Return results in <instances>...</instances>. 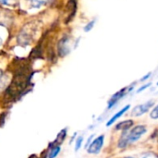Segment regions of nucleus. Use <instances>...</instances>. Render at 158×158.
Segmentation results:
<instances>
[{"label":"nucleus","instance_id":"nucleus-1","mask_svg":"<svg viewBox=\"0 0 158 158\" xmlns=\"http://www.w3.org/2000/svg\"><path fill=\"white\" fill-rule=\"evenodd\" d=\"M147 131L146 127L143 125H138L135 126L134 128H132L131 131H123L119 141H118V147L119 148H125L126 146H128L129 144H131L135 142H137L138 140H140V138L145 134Z\"/></svg>","mask_w":158,"mask_h":158},{"label":"nucleus","instance_id":"nucleus-2","mask_svg":"<svg viewBox=\"0 0 158 158\" xmlns=\"http://www.w3.org/2000/svg\"><path fill=\"white\" fill-rule=\"evenodd\" d=\"M133 90V85L129 86V87H125L121 90H119L118 92H117L115 94H113L111 96V98L109 99L108 103H107V108L111 109L113 106H115V105H117L128 93L131 92Z\"/></svg>","mask_w":158,"mask_h":158},{"label":"nucleus","instance_id":"nucleus-3","mask_svg":"<svg viewBox=\"0 0 158 158\" xmlns=\"http://www.w3.org/2000/svg\"><path fill=\"white\" fill-rule=\"evenodd\" d=\"M155 106V101L154 100H149L143 104L136 106L132 111H131V116L132 117H141L143 114L147 113L153 106Z\"/></svg>","mask_w":158,"mask_h":158},{"label":"nucleus","instance_id":"nucleus-4","mask_svg":"<svg viewBox=\"0 0 158 158\" xmlns=\"http://www.w3.org/2000/svg\"><path fill=\"white\" fill-rule=\"evenodd\" d=\"M104 142H105V136L104 135L98 136L92 143H90V144L87 147V152L89 154H91V155H97V154H99L100 151L103 148Z\"/></svg>","mask_w":158,"mask_h":158},{"label":"nucleus","instance_id":"nucleus-5","mask_svg":"<svg viewBox=\"0 0 158 158\" xmlns=\"http://www.w3.org/2000/svg\"><path fill=\"white\" fill-rule=\"evenodd\" d=\"M70 44H69V38L65 36L63 38L60 39V41L58 42V45H57V50H58V55L60 56H65L67 55H69L70 53Z\"/></svg>","mask_w":158,"mask_h":158},{"label":"nucleus","instance_id":"nucleus-6","mask_svg":"<svg viewBox=\"0 0 158 158\" xmlns=\"http://www.w3.org/2000/svg\"><path fill=\"white\" fill-rule=\"evenodd\" d=\"M130 107H131V106H130V105H127V106H124L122 109H120L118 113H116V114H115V115H114V116H113V117L108 120V122L106 123V126H107V127H110L111 125H113V124H114V123H115V122H116V121H117L120 117H122V116H123V115H124V114H125V113L130 109Z\"/></svg>","mask_w":158,"mask_h":158},{"label":"nucleus","instance_id":"nucleus-7","mask_svg":"<svg viewBox=\"0 0 158 158\" xmlns=\"http://www.w3.org/2000/svg\"><path fill=\"white\" fill-rule=\"evenodd\" d=\"M132 125H133V121L132 120H125V121H122V122L118 123L116 126V129H117V131H129L131 128Z\"/></svg>","mask_w":158,"mask_h":158},{"label":"nucleus","instance_id":"nucleus-8","mask_svg":"<svg viewBox=\"0 0 158 158\" xmlns=\"http://www.w3.org/2000/svg\"><path fill=\"white\" fill-rule=\"evenodd\" d=\"M47 2H48V0H31L30 5L33 8H40L41 6L46 5Z\"/></svg>","mask_w":158,"mask_h":158},{"label":"nucleus","instance_id":"nucleus-9","mask_svg":"<svg viewBox=\"0 0 158 158\" xmlns=\"http://www.w3.org/2000/svg\"><path fill=\"white\" fill-rule=\"evenodd\" d=\"M60 150H61L60 145H56V146H54V147L50 150V152H49L48 158H56L58 156V154L60 153Z\"/></svg>","mask_w":158,"mask_h":158},{"label":"nucleus","instance_id":"nucleus-10","mask_svg":"<svg viewBox=\"0 0 158 158\" xmlns=\"http://www.w3.org/2000/svg\"><path fill=\"white\" fill-rule=\"evenodd\" d=\"M94 25H95V19L90 20V21L84 26L83 31H84L85 32H89V31H91L93 30V28L94 27Z\"/></svg>","mask_w":158,"mask_h":158},{"label":"nucleus","instance_id":"nucleus-11","mask_svg":"<svg viewBox=\"0 0 158 158\" xmlns=\"http://www.w3.org/2000/svg\"><path fill=\"white\" fill-rule=\"evenodd\" d=\"M66 135H67V130L65 129V130H63V131H61L60 132H59V134L57 135V138H56V142H58L59 141V143H62V141H64V139H65V137H66Z\"/></svg>","mask_w":158,"mask_h":158},{"label":"nucleus","instance_id":"nucleus-12","mask_svg":"<svg viewBox=\"0 0 158 158\" xmlns=\"http://www.w3.org/2000/svg\"><path fill=\"white\" fill-rule=\"evenodd\" d=\"M150 117L153 119H158V105H156L150 113Z\"/></svg>","mask_w":158,"mask_h":158},{"label":"nucleus","instance_id":"nucleus-13","mask_svg":"<svg viewBox=\"0 0 158 158\" xmlns=\"http://www.w3.org/2000/svg\"><path fill=\"white\" fill-rule=\"evenodd\" d=\"M82 142H83V137L82 136H80L76 143H75V151H78L81 147V144H82Z\"/></svg>","mask_w":158,"mask_h":158},{"label":"nucleus","instance_id":"nucleus-14","mask_svg":"<svg viewBox=\"0 0 158 158\" xmlns=\"http://www.w3.org/2000/svg\"><path fill=\"white\" fill-rule=\"evenodd\" d=\"M152 85V83L151 82H148V83H145L144 85H143V86H141L138 90H137V94H140V93H142V92H143V91H145L147 88H149L150 86Z\"/></svg>","mask_w":158,"mask_h":158},{"label":"nucleus","instance_id":"nucleus-15","mask_svg":"<svg viewBox=\"0 0 158 158\" xmlns=\"http://www.w3.org/2000/svg\"><path fill=\"white\" fill-rule=\"evenodd\" d=\"M142 158H158V156H156L154 153H147V154L143 155V156Z\"/></svg>","mask_w":158,"mask_h":158},{"label":"nucleus","instance_id":"nucleus-16","mask_svg":"<svg viewBox=\"0 0 158 158\" xmlns=\"http://www.w3.org/2000/svg\"><path fill=\"white\" fill-rule=\"evenodd\" d=\"M151 76H152V72H149V73H147L145 76H143V77L140 80V81H141V82H145L146 81H148V80L150 79Z\"/></svg>","mask_w":158,"mask_h":158},{"label":"nucleus","instance_id":"nucleus-17","mask_svg":"<svg viewBox=\"0 0 158 158\" xmlns=\"http://www.w3.org/2000/svg\"><path fill=\"white\" fill-rule=\"evenodd\" d=\"M13 0H0V3L2 4V5H6V6H8V5H10L11 4V2H12Z\"/></svg>","mask_w":158,"mask_h":158},{"label":"nucleus","instance_id":"nucleus-18","mask_svg":"<svg viewBox=\"0 0 158 158\" xmlns=\"http://www.w3.org/2000/svg\"><path fill=\"white\" fill-rule=\"evenodd\" d=\"M2 77H3V71L0 69V81H1V79H2Z\"/></svg>","mask_w":158,"mask_h":158},{"label":"nucleus","instance_id":"nucleus-19","mask_svg":"<svg viewBox=\"0 0 158 158\" xmlns=\"http://www.w3.org/2000/svg\"><path fill=\"white\" fill-rule=\"evenodd\" d=\"M1 44H2V38L0 37V46H1Z\"/></svg>","mask_w":158,"mask_h":158},{"label":"nucleus","instance_id":"nucleus-20","mask_svg":"<svg viewBox=\"0 0 158 158\" xmlns=\"http://www.w3.org/2000/svg\"><path fill=\"white\" fill-rule=\"evenodd\" d=\"M125 158H133V157H131V156H130V157H125Z\"/></svg>","mask_w":158,"mask_h":158},{"label":"nucleus","instance_id":"nucleus-21","mask_svg":"<svg viewBox=\"0 0 158 158\" xmlns=\"http://www.w3.org/2000/svg\"><path fill=\"white\" fill-rule=\"evenodd\" d=\"M156 85H157V86H158V81H157V82H156Z\"/></svg>","mask_w":158,"mask_h":158}]
</instances>
